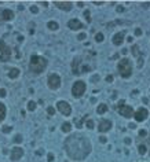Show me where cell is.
<instances>
[{"instance_id":"6da1fadb","label":"cell","mask_w":150,"mask_h":162,"mask_svg":"<svg viewBox=\"0 0 150 162\" xmlns=\"http://www.w3.org/2000/svg\"><path fill=\"white\" fill-rule=\"evenodd\" d=\"M64 147L68 157L70 159H75V161H83L92 151V144L90 139L86 135L81 133H73L68 136L65 139Z\"/></svg>"},{"instance_id":"7a4b0ae2","label":"cell","mask_w":150,"mask_h":162,"mask_svg":"<svg viewBox=\"0 0 150 162\" xmlns=\"http://www.w3.org/2000/svg\"><path fill=\"white\" fill-rule=\"evenodd\" d=\"M48 60L42 55H32L29 60V70L33 74H42L47 69Z\"/></svg>"},{"instance_id":"3957f363","label":"cell","mask_w":150,"mask_h":162,"mask_svg":"<svg viewBox=\"0 0 150 162\" xmlns=\"http://www.w3.org/2000/svg\"><path fill=\"white\" fill-rule=\"evenodd\" d=\"M117 69H119V73L123 78H130L132 76V63L128 58H123L117 65Z\"/></svg>"},{"instance_id":"277c9868","label":"cell","mask_w":150,"mask_h":162,"mask_svg":"<svg viewBox=\"0 0 150 162\" xmlns=\"http://www.w3.org/2000/svg\"><path fill=\"white\" fill-rule=\"evenodd\" d=\"M86 89H87L86 82L81 81V80H79V81H76L75 84H73V87H72V95L79 99L86 93Z\"/></svg>"},{"instance_id":"5b68a950","label":"cell","mask_w":150,"mask_h":162,"mask_svg":"<svg viewBox=\"0 0 150 162\" xmlns=\"http://www.w3.org/2000/svg\"><path fill=\"white\" fill-rule=\"evenodd\" d=\"M117 106H119V113L123 115V117H125V118H132L134 115H135V111H134V109L131 106H127L124 100H120Z\"/></svg>"},{"instance_id":"8992f818","label":"cell","mask_w":150,"mask_h":162,"mask_svg":"<svg viewBox=\"0 0 150 162\" xmlns=\"http://www.w3.org/2000/svg\"><path fill=\"white\" fill-rule=\"evenodd\" d=\"M10 59H11V48L4 41L0 40V60L2 62H9Z\"/></svg>"},{"instance_id":"52a82bcc","label":"cell","mask_w":150,"mask_h":162,"mask_svg":"<svg viewBox=\"0 0 150 162\" xmlns=\"http://www.w3.org/2000/svg\"><path fill=\"white\" fill-rule=\"evenodd\" d=\"M57 110L65 117H69L72 114V106L66 100H58L57 102Z\"/></svg>"},{"instance_id":"ba28073f","label":"cell","mask_w":150,"mask_h":162,"mask_svg":"<svg viewBox=\"0 0 150 162\" xmlns=\"http://www.w3.org/2000/svg\"><path fill=\"white\" fill-rule=\"evenodd\" d=\"M61 84H62V81H61V77L58 76V74H55V73H53V74H50L48 76V78H47V85H48V88L50 89H58L59 87H61Z\"/></svg>"},{"instance_id":"9c48e42d","label":"cell","mask_w":150,"mask_h":162,"mask_svg":"<svg viewBox=\"0 0 150 162\" xmlns=\"http://www.w3.org/2000/svg\"><path fill=\"white\" fill-rule=\"evenodd\" d=\"M83 59H81L80 56H76L73 58L72 60V71L73 74H76V76H79V74L83 73Z\"/></svg>"},{"instance_id":"30bf717a","label":"cell","mask_w":150,"mask_h":162,"mask_svg":"<svg viewBox=\"0 0 150 162\" xmlns=\"http://www.w3.org/2000/svg\"><path fill=\"white\" fill-rule=\"evenodd\" d=\"M15 14L13 10H9V8H0V22H7L14 19Z\"/></svg>"},{"instance_id":"8fae6325","label":"cell","mask_w":150,"mask_h":162,"mask_svg":"<svg viewBox=\"0 0 150 162\" xmlns=\"http://www.w3.org/2000/svg\"><path fill=\"white\" fill-rule=\"evenodd\" d=\"M112 121L110 120H106V118H102V120L99 121V124H98V131L101 132V133H105V132H109L112 129Z\"/></svg>"},{"instance_id":"7c38bea8","label":"cell","mask_w":150,"mask_h":162,"mask_svg":"<svg viewBox=\"0 0 150 162\" xmlns=\"http://www.w3.org/2000/svg\"><path fill=\"white\" fill-rule=\"evenodd\" d=\"M147 117H149V111H147V109H145V107L138 109L136 113H135V115H134V118L136 120V122H142V121H145Z\"/></svg>"},{"instance_id":"4fadbf2b","label":"cell","mask_w":150,"mask_h":162,"mask_svg":"<svg viewBox=\"0 0 150 162\" xmlns=\"http://www.w3.org/2000/svg\"><path fill=\"white\" fill-rule=\"evenodd\" d=\"M22 157H24V150L21 147H14L11 150V153H10V158H11V161H20Z\"/></svg>"},{"instance_id":"5bb4252c","label":"cell","mask_w":150,"mask_h":162,"mask_svg":"<svg viewBox=\"0 0 150 162\" xmlns=\"http://www.w3.org/2000/svg\"><path fill=\"white\" fill-rule=\"evenodd\" d=\"M68 27L72 30H80L84 27V23L83 22H80L79 19H70L69 22H68Z\"/></svg>"},{"instance_id":"9a60e30c","label":"cell","mask_w":150,"mask_h":162,"mask_svg":"<svg viewBox=\"0 0 150 162\" xmlns=\"http://www.w3.org/2000/svg\"><path fill=\"white\" fill-rule=\"evenodd\" d=\"M54 4L62 11H70L73 7V3L72 2H54Z\"/></svg>"},{"instance_id":"2e32d148","label":"cell","mask_w":150,"mask_h":162,"mask_svg":"<svg viewBox=\"0 0 150 162\" xmlns=\"http://www.w3.org/2000/svg\"><path fill=\"white\" fill-rule=\"evenodd\" d=\"M124 36H125V33H124V32H119V33H116V34L113 36V38H112V41H113L114 45H121V44L124 43Z\"/></svg>"},{"instance_id":"e0dca14e","label":"cell","mask_w":150,"mask_h":162,"mask_svg":"<svg viewBox=\"0 0 150 162\" xmlns=\"http://www.w3.org/2000/svg\"><path fill=\"white\" fill-rule=\"evenodd\" d=\"M20 74H21V70L18 67H13V69H10V71H9V77L11 80L18 78V77H20Z\"/></svg>"},{"instance_id":"ac0fdd59","label":"cell","mask_w":150,"mask_h":162,"mask_svg":"<svg viewBox=\"0 0 150 162\" xmlns=\"http://www.w3.org/2000/svg\"><path fill=\"white\" fill-rule=\"evenodd\" d=\"M6 115H7V107L4 106V103H0V122H3Z\"/></svg>"},{"instance_id":"d6986e66","label":"cell","mask_w":150,"mask_h":162,"mask_svg":"<svg viewBox=\"0 0 150 162\" xmlns=\"http://www.w3.org/2000/svg\"><path fill=\"white\" fill-rule=\"evenodd\" d=\"M131 51H132V55L135 58H141V49H139V45L134 44V45L131 47Z\"/></svg>"},{"instance_id":"ffe728a7","label":"cell","mask_w":150,"mask_h":162,"mask_svg":"<svg viewBox=\"0 0 150 162\" xmlns=\"http://www.w3.org/2000/svg\"><path fill=\"white\" fill-rule=\"evenodd\" d=\"M61 129H62V132H65V133H69V132L72 131V124H70V122H64V124H62V126H61Z\"/></svg>"},{"instance_id":"44dd1931","label":"cell","mask_w":150,"mask_h":162,"mask_svg":"<svg viewBox=\"0 0 150 162\" xmlns=\"http://www.w3.org/2000/svg\"><path fill=\"white\" fill-rule=\"evenodd\" d=\"M106 111H108V106H106V103H101L99 106H98V109H97V113L98 114H105Z\"/></svg>"},{"instance_id":"7402d4cb","label":"cell","mask_w":150,"mask_h":162,"mask_svg":"<svg viewBox=\"0 0 150 162\" xmlns=\"http://www.w3.org/2000/svg\"><path fill=\"white\" fill-rule=\"evenodd\" d=\"M47 27L50 30H58V27H59V23L58 22H55V21H50L47 23Z\"/></svg>"},{"instance_id":"603a6c76","label":"cell","mask_w":150,"mask_h":162,"mask_svg":"<svg viewBox=\"0 0 150 162\" xmlns=\"http://www.w3.org/2000/svg\"><path fill=\"white\" fill-rule=\"evenodd\" d=\"M36 107H37V103L35 100H29L28 102V110H29V111H33V110H36Z\"/></svg>"},{"instance_id":"cb8c5ba5","label":"cell","mask_w":150,"mask_h":162,"mask_svg":"<svg viewBox=\"0 0 150 162\" xmlns=\"http://www.w3.org/2000/svg\"><path fill=\"white\" fill-rule=\"evenodd\" d=\"M138 153L141 154V155H145V154L147 153V147L145 144H139L138 146Z\"/></svg>"},{"instance_id":"d4e9b609","label":"cell","mask_w":150,"mask_h":162,"mask_svg":"<svg viewBox=\"0 0 150 162\" xmlns=\"http://www.w3.org/2000/svg\"><path fill=\"white\" fill-rule=\"evenodd\" d=\"M22 140H24V137H22V135H15L14 136V143L15 144H21V143H22Z\"/></svg>"},{"instance_id":"484cf974","label":"cell","mask_w":150,"mask_h":162,"mask_svg":"<svg viewBox=\"0 0 150 162\" xmlns=\"http://www.w3.org/2000/svg\"><path fill=\"white\" fill-rule=\"evenodd\" d=\"M103 40H105V36H103V33H97V34H95V41H98V43H102Z\"/></svg>"},{"instance_id":"4316f807","label":"cell","mask_w":150,"mask_h":162,"mask_svg":"<svg viewBox=\"0 0 150 162\" xmlns=\"http://www.w3.org/2000/svg\"><path fill=\"white\" fill-rule=\"evenodd\" d=\"M86 125H87V128H88V129H94V128H95V124H94V121H92V120H88V121H87Z\"/></svg>"},{"instance_id":"83f0119b","label":"cell","mask_w":150,"mask_h":162,"mask_svg":"<svg viewBox=\"0 0 150 162\" xmlns=\"http://www.w3.org/2000/svg\"><path fill=\"white\" fill-rule=\"evenodd\" d=\"M84 18H86V21L88 22V23L91 22V15H90V11H88V10L84 11Z\"/></svg>"},{"instance_id":"f1b7e54d","label":"cell","mask_w":150,"mask_h":162,"mask_svg":"<svg viewBox=\"0 0 150 162\" xmlns=\"http://www.w3.org/2000/svg\"><path fill=\"white\" fill-rule=\"evenodd\" d=\"M11 131H13L11 126H6V125H4L3 128H2V132H3V133H10Z\"/></svg>"},{"instance_id":"f546056e","label":"cell","mask_w":150,"mask_h":162,"mask_svg":"<svg viewBox=\"0 0 150 162\" xmlns=\"http://www.w3.org/2000/svg\"><path fill=\"white\" fill-rule=\"evenodd\" d=\"M98 81H99V76H98V74H94V76L91 77V82L95 84V82H98Z\"/></svg>"},{"instance_id":"4dcf8cb0","label":"cell","mask_w":150,"mask_h":162,"mask_svg":"<svg viewBox=\"0 0 150 162\" xmlns=\"http://www.w3.org/2000/svg\"><path fill=\"white\" fill-rule=\"evenodd\" d=\"M86 37H87V34H86V33H80V34H79L77 36V40H86Z\"/></svg>"},{"instance_id":"1f68e13d","label":"cell","mask_w":150,"mask_h":162,"mask_svg":"<svg viewBox=\"0 0 150 162\" xmlns=\"http://www.w3.org/2000/svg\"><path fill=\"white\" fill-rule=\"evenodd\" d=\"M47 113H48V115H54V113H55V109H54V107H48Z\"/></svg>"},{"instance_id":"d6a6232c","label":"cell","mask_w":150,"mask_h":162,"mask_svg":"<svg viewBox=\"0 0 150 162\" xmlns=\"http://www.w3.org/2000/svg\"><path fill=\"white\" fill-rule=\"evenodd\" d=\"M54 159H55V157H54V154H51V153H50V154H48V155H47V161H48V162H53Z\"/></svg>"},{"instance_id":"836d02e7","label":"cell","mask_w":150,"mask_h":162,"mask_svg":"<svg viewBox=\"0 0 150 162\" xmlns=\"http://www.w3.org/2000/svg\"><path fill=\"white\" fill-rule=\"evenodd\" d=\"M31 11H32L33 14H37V13H39V7H36V5H32V7H31Z\"/></svg>"},{"instance_id":"e575fe53","label":"cell","mask_w":150,"mask_h":162,"mask_svg":"<svg viewBox=\"0 0 150 162\" xmlns=\"http://www.w3.org/2000/svg\"><path fill=\"white\" fill-rule=\"evenodd\" d=\"M147 132L145 131V129H142V131H139V137H146Z\"/></svg>"},{"instance_id":"d590c367","label":"cell","mask_w":150,"mask_h":162,"mask_svg":"<svg viewBox=\"0 0 150 162\" xmlns=\"http://www.w3.org/2000/svg\"><path fill=\"white\" fill-rule=\"evenodd\" d=\"M7 91L6 89H0V98H6Z\"/></svg>"},{"instance_id":"8d00e7d4","label":"cell","mask_w":150,"mask_h":162,"mask_svg":"<svg viewBox=\"0 0 150 162\" xmlns=\"http://www.w3.org/2000/svg\"><path fill=\"white\" fill-rule=\"evenodd\" d=\"M142 65H143V59L141 58H138V67H142Z\"/></svg>"},{"instance_id":"74e56055","label":"cell","mask_w":150,"mask_h":162,"mask_svg":"<svg viewBox=\"0 0 150 162\" xmlns=\"http://www.w3.org/2000/svg\"><path fill=\"white\" fill-rule=\"evenodd\" d=\"M141 34H142V30L139 29V27H136V29H135V36H141Z\"/></svg>"},{"instance_id":"f35d334b","label":"cell","mask_w":150,"mask_h":162,"mask_svg":"<svg viewBox=\"0 0 150 162\" xmlns=\"http://www.w3.org/2000/svg\"><path fill=\"white\" fill-rule=\"evenodd\" d=\"M99 142H101V143H106V142H108V139H106L105 136H101V137H99Z\"/></svg>"},{"instance_id":"ab89813d","label":"cell","mask_w":150,"mask_h":162,"mask_svg":"<svg viewBox=\"0 0 150 162\" xmlns=\"http://www.w3.org/2000/svg\"><path fill=\"white\" fill-rule=\"evenodd\" d=\"M106 81L112 82V81H113V76H108V77H106Z\"/></svg>"},{"instance_id":"60d3db41","label":"cell","mask_w":150,"mask_h":162,"mask_svg":"<svg viewBox=\"0 0 150 162\" xmlns=\"http://www.w3.org/2000/svg\"><path fill=\"white\" fill-rule=\"evenodd\" d=\"M76 126H77V128H81V126H83V120L77 121V125H76Z\"/></svg>"},{"instance_id":"b9f144b4","label":"cell","mask_w":150,"mask_h":162,"mask_svg":"<svg viewBox=\"0 0 150 162\" xmlns=\"http://www.w3.org/2000/svg\"><path fill=\"white\" fill-rule=\"evenodd\" d=\"M124 142H125V144H130V143H131V139H130V137H127Z\"/></svg>"},{"instance_id":"7bdbcfd3","label":"cell","mask_w":150,"mask_h":162,"mask_svg":"<svg viewBox=\"0 0 150 162\" xmlns=\"http://www.w3.org/2000/svg\"><path fill=\"white\" fill-rule=\"evenodd\" d=\"M143 7L145 8H149L150 7V3H143Z\"/></svg>"},{"instance_id":"ee69618b","label":"cell","mask_w":150,"mask_h":162,"mask_svg":"<svg viewBox=\"0 0 150 162\" xmlns=\"http://www.w3.org/2000/svg\"><path fill=\"white\" fill-rule=\"evenodd\" d=\"M77 5H79V7H84V3L83 2H77Z\"/></svg>"},{"instance_id":"f6af8a7d","label":"cell","mask_w":150,"mask_h":162,"mask_svg":"<svg viewBox=\"0 0 150 162\" xmlns=\"http://www.w3.org/2000/svg\"><path fill=\"white\" fill-rule=\"evenodd\" d=\"M117 11H119V13H123V11H124V8H123V7H117Z\"/></svg>"},{"instance_id":"bcb514c9","label":"cell","mask_w":150,"mask_h":162,"mask_svg":"<svg viewBox=\"0 0 150 162\" xmlns=\"http://www.w3.org/2000/svg\"><path fill=\"white\" fill-rule=\"evenodd\" d=\"M94 4H97V5H101V4H103V2H94Z\"/></svg>"},{"instance_id":"7dc6e473","label":"cell","mask_w":150,"mask_h":162,"mask_svg":"<svg viewBox=\"0 0 150 162\" xmlns=\"http://www.w3.org/2000/svg\"><path fill=\"white\" fill-rule=\"evenodd\" d=\"M42 4L44 5V7H48V3L47 2H42Z\"/></svg>"},{"instance_id":"c3c4849f","label":"cell","mask_w":150,"mask_h":162,"mask_svg":"<svg viewBox=\"0 0 150 162\" xmlns=\"http://www.w3.org/2000/svg\"><path fill=\"white\" fill-rule=\"evenodd\" d=\"M135 126H136L135 124H130V128H131V129H134V128H135Z\"/></svg>"}]
</instances>
